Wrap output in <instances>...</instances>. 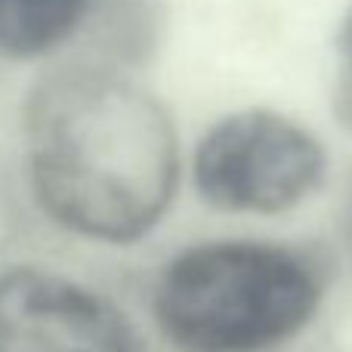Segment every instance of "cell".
<instances>
[{"label": "cell", "instance_id": "52a82bcc", "mask_svg": "<svg viewBox=\"0 0 352 352\" xmlns=\"http://www.w3.org/2000/svg\"><path fill=\"white\" fill-rule=\"evenodd\" d=\"M334 50H337V56H340V62H352V3L346 6L340 25H337Z\"/></svg>", "mask_w": 352, "mask_h": 352}, {"label": "cell", "instance_id": "6da1fadb", "mask_svg": "<svg viewBox=\"0 0 352 352\" xmlns=\"http://www.w3.org/2000/svg\"><path fill=\"white\" fill-rule=\"evenodd\" d=\"M22 127L34 201L65 232L133 244L167 213L179 136L140 84L99 65L59 68L31 90Z\"/></svg>", "mask_w": 352, "mask_h": 352}, {"label": "cell", "instance_id": "5b68a950", "mask_svg": "<svg viewBox=\"0 0 352 352\" xmlns=\"http://www.w3.org/2000/svg\"><path fill=\"white\" fill-rule=\"evenodd\" d=\"M93 0H0V56L37 59L78 34Z\"/></svg>", "mask_w": 352, "mask_h": 352}, {"label": "cell", "instance_id": "277c9868", "mask_svg": "<svg viewBox=\"0 0 352 352\" xmlns=\"http://www.w3.org/2000/svg\"><path fill=\"white\" fill-rule=\"evenodd\" d=\"M0 352H142L136 328L96 291L37 266L0 272Z\"/></svg>", "mask_w": 352, "mask_h": 352}, {"label": "cell", "instance_id": "7a4b0ae2", "mask_svg": "<svg viewBox=\"0 0 352 352\" xmlns=\"http://www.w3.org/2000/svg\"><path fill=\"white\" fill-rule=\"evenodd\" d=\"M322 294V272L300 250L210 241L173 256L152 306L179 352H266L312 322Z\"/></svg>", "mask_w": 352, "mask_h": 352}, {"label": "cell", "instance_id": "3957f363", "mask_svg": "<svg viewBox=\"0 0 352 352\" xmlns=\"http://www.w3.org/2000/svg\"><path fill=\"white\" fill-rule=\"evenodd\" d=\"M328 170L324 148L297 121L269 109L226 115L195 152V186L229 213H285L306 201Z\"/></svg>", "mask_w": 352, "mask_h": 352}, {"label": "cell", "instance_id": "8992f818", "mask_svg": "<svg viewBox=\"0 0 352 352\" xmlns=\"http://www.w3.org/2000/svg\"><path fill=\"white\" fill-rule=\"evenodd\" d=\"M331 109H334L337 124L346 133H352V62H340V74H337V84H334Z\"/></svg>", "mask_w": 352, "mask_h": 352}]
</instances>
